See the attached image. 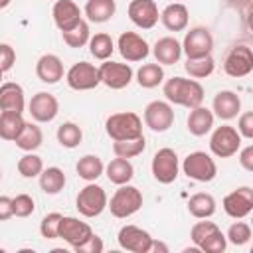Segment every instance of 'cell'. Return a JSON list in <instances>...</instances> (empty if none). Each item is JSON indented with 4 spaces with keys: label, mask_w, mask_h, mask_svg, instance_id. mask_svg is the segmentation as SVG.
I'll return each mask as SVG.
<instances>
[{
    "label": "cell",
    "mask_w": 253,
    "mask_h": 253,
    "mask_svg": "<svg viewBox=\"0 0 253 253\" xmlns=\"http://www.w3.org/2000/svg\"><path fill=\"white\" fill-rule=\"evenodd\" d=\"M164 97L168 103L194 109L204 103V87L196 79H186V77H172L164 83Z\"/></svg>",
    "instance_id": "obj_1"
},
{
    "label": "cell",
    "mask_w": 253,
    "mask_h": 253,
    "mask_svg": "<svg viewBox=\"0 0 253 253\" xmlns=\"http://www.w3.org/2000/svg\"><path fill=\"white\" fill-rule=\"evenodd\" d=\"M105 130L113 140H130L142 136V119L132 111L113 113L105 121Z\"/></svg>",
    "instance_id": "obj_2"
},
{
    "label": "cell",
    "mask_w": 253,
    "mask_h": 253,
    "mask_svg": "<svg viewBox=\"0 0 253 253\" xmlns=\"http://www.w3.org/2000/svg\"><path fill=\"white\" fill-rule=\"evenodd\" d=\"M107 208L111 210V213L115 217L126 219L142 208V192L136 186L123 184V186H119V190H115V194L107 202Z\"/></svg>",
    "instance_id": "obj_3"
},
{
    "label": "cell",
    "mask_w": 253,
    "mask_h": 253,
    "mask_svg": "<svg viewBox=\"0 0 253 253\" xmlns=\"http://www.w3.org/2000/svg\"><path fill=\"white\" fill-rule=\"evenodd\" d=\"M107 202H109L107 192L99 184L89 182L85 188L79 190L77 200H75V208L83 217H97L105 211Z\"/></svg>",
    "instance_id": "obj_4"
},
{
    "label": "cell",
    "mask_w": 253,
    "mask_h": 253,
    "mask_svg": "<svg viewBox=\"0 0 253 253\" xmlns=\"http://www.w3.org/2000/svg\"><path fill=\"white\" fill-rule=\"evenodd\" d=\"M182 170L188 178H192L196 182H211L217 174L215 160L204 150L190 152L182 162Z\"/></svg>",
    "instance_id": "obj_5"
},
{
    "label": "cell",
    "mask_w": 253,
    "mask_h": 253,
    "mask_svg": "<svg viewBox=\"0 0 253 253\" xmlns=\"http://www.w3.org/2000/svg\"><path fill=\"white\" fill-rule=\"evenodd\" d=\"M239 148H241V134L237 132L235 126L221 125L210 136V150L217 158H229L237 154Z\"/></svg>",
    "instance_id": "obj_6"
},
{
    "label": "cell",
    "mask_w": 253,
    "mask_h": 253,
    "mask_svg": "<svg viewBox=\"0 0 253 253\" xmlns=\"http://www.w3.org/2000/svg\"><path fill=\"white\" fill-rule=\"evenodd\" d=\"M211 49H213V36L208 28L196 26L190 32H186L182 42V53H186L188 59L211 55Z\"/></svg>",
    "instance_id": "obj_7"
},
{
    "label": "cell",
    "mask_w": 253,
    "mask_h": 253,
    "mask_svg": "<svg viewBox=\"0 0 253 253\" xmlns=\"http://www.w3.org/2000/svg\"><path fill=\"white\" fill-rule=\"evenodd\" d=\"M152 176L154 180H158L160 184H172L178 178L180 172V160L178 154L172 148H160L154 156H152V164H150Z\"/></svg>",
    "instance_id": "obj_8"
},
{
    "label": "cell",
    "mask_w": 253,
    "mask_h": 253,
    "mask_svg": "<svg viewBox=\"0 0 253 253\" xmlns=\"http://www.w3.org/2000/svg\"><path fill=\"white\" fill-rule=\"evenodd\" d=\"M97 69H99L101 83L115 91L128 87L132 81V75H134L132 67L128 63H119V61H111V59H105Z\"/></svg>",
    "instance_id": "obj_9"
},
{
    "label": "cell",
    "mask_w": 253,
    "mask_h": 253,
    "mask_svg": "<svg viewBox=\"0 0 253 253\" xmlns=\"http://www.w3.org/2000/svg\"><path fill=\"white\" fill-rule=\"evenodd\" d=\"M65 81L71 89L75 91H91L95 89L101 79H99V69L89 63V61H77L69 67V71L65 73Z\"/></svg>",
    "instance_id": "obj_10"
},
{
    "label": "cell",
    "mask_w": 253,
    "mask_h": 253,
    "mask_svg": "<svg viewBox=\"0 0 253 253\" xmlns=\"http://www.w3.org/2000/svg\"><path fill=\"white\" fill-rule=\"evenodd\" d=\"M223 71L229 77H247L253 71V51L249 45H235L223 59Z\"/></svg>",
    "instance_id": "obj_11"
},
{
    "label": "cell",
    "mask_w": 253,
    "mask_h": 253,
    "mask_svg": "<svg viewBox=\"0 0 253 253\" xmlns=\"http://www.w3.org/2000/svg\"><path fill=\"white\" fill-rule=\"evenodd\" d=\"M142 117L144 125L154 132H166L174 125V109L168 101H150Z\"/></svg>",
    "instance_id": "obj_12"
},
{
    "label": "cell",
    "mask_w": 253,
    "mask_h": 253,
    "mask_svg": "<svg viewBox=\"0 0 253 253\" xmlns=\"http://www.w3.org/2000/svg\"><path fill=\"white\" fill-rule=\"evenodd\" d=\"M223 211L233 219H243L253 211V190L249 186H241L233 192H229L223 202Z\"/></svg>",
    "instance_id": "obj_13"
},
{
    "label": "cell",
    "mask_w": 253,
    "mask_h": 253,
    "mask_svg": "<svg viewBox=\"0 0 253 253\" xmlns=\"http://www.w3.org/2000/svg\"><path fill=\"white\" fill-rule=\"evenodd\" d=\"M117 241L125 251H130V253H150L152 249L150 233L138 225H123L119 229Z\"/></svg>",
    "instance_id": "obj_14"
},
{
    "label": "cell",
    "mask_w": 253,
    "mask_h": 253,
    "mask_svg": "<svg viewBox=\"0 0 253 253\" xmlns=\"http://www.w3.org/2000/svg\"><path fill=\"white\" fill-rule=\"evenodd\" d=\"M117 47H119V53L123 59L126 61H142L148 57L150 53V45L148 42L138 36L136 32H123L119 36V42H117Z\"/></svg>",
    "instance_id": "obj_15"
},
{
    "label": "cell",
    "mask_w": 253,
    "mask_h": 253,
    "mask_svg": "<svg viewBox=\"0 0 253 253\" xmlns=\"http://www.w3.org/2000/svg\"><path fill=\"white\" fill-rule=\"evenodd\" d=\"M91 235H93V229H91L89 223L79 221V219L73 217V215H61L57 237L63 239L67 245H71V249H75L77 245H81V243H83L85 239H89Z\"/></svg>",
    "instance_id": "obj_16"
},
{
    "label": "cell",
    "mask_w": 253,
    "mask_h": 253,
    "mask_svg": "<svg viewBox=\"0 0 253 253\" xmlns=\"http://www.w3.org/2000/svg\"><path fill=\"white\" fill-rule=\"evenodd\" d=\"M128 18L140 30H150L158 24L160 14L154 0H132L128 4Z\"/></svg>",
    "instance_id": "obj_17"
},
{
    "label": "cell",
    "mask_w": 253,
    "mask_h": 253,
    "mask_svg": "<svg viewBox=\"0 0 253 253\" xmlns=\"http://www.w3.org/2000/svg\"><path fill=\"white\" fill-rule=\"evenodd\" d=\"M28 111H30V115H32V119L36 123H49V121H53L57 117L59 103H57V99L51 93L40 91L28 103Z\"/></svg>",
    "instance_id": "obj_18"
},
{
    "label": "cell",
    "mask_w": 253,
    "mask_h": 253,
    "mask_svg": "<svg viewBox=\"0 0 253 253\" xmlns=\"http://www.w3.org/2000/svg\"><path fill=\"white\" fill-rule=\"evenodd\" d=\"M51 16H53V24L57 26L59 32H67L75 24H79V20H83L81 8L73 0H57L51 8Z\"/></svg>",
    "instance_id": "obj_19"
},
{
    "label": "cell",
    "mask_w": 253,
    "mask_h": 253,
    "mask_svg": "<svg viewBox=\"0 0 253 253\" xmlns=\"http://www.w3.org/2000/svg\"><path fill=\"white\" fill-rule=\"evenodd\" d=\"M36 75L42 83L55 85L63 79V61L55 53H43L36 63Z\"/></svg>",
    "instance_id": "obj_20"
},
{
    "label": "cell",
    "mask_w": 253,
    "mask_h": 253,
    "mask_svg": "<svg viewBox=\"0 0 253 253\" xmlns=\"http://www.w3.org/2000/svg\"><path fill=\"white\" fill-rule=\"evenodd\" d=\"M211 107H213L215 117H219L221 121H231V119H235V117L239 115V111H241V99H239V95H237L235 91L223 89V91L215 93Z\"/></svg>",
    "instance_id": "obj_21"
},
{
    "label": "cell",
    "mask_w": 253,
    "mask_h": 253,
    "mask_svg": "<svg viewBox=\"0 0 253 253\" xmlns=\"http://www.w3.org/2000/svg\"><path fill=\"white\" fill-rule=\"evenodd\" d=\"M26 97L22 85L14 81L0 83V111H12V113H24Z\"/></svg>",
    "instance_id": "obj_22"
},
{
    "label": "cell",
    "mask_w": 253,
    "mask_h": 253,
    "mask_svg": "<svg viewBox=\"0 0 253 253\" xmlns=\"http://www.w3.org/2000/svg\"><path fill=\"white\" fill-rule=\"evenodd\" d=\"M152 53L156 57V63L160 65H174L178 63V59L182 57V43L172 38V36H164L160 40H156Z\"/></svg>",
    "instance_id": "obj_23"
},
{
    "label": "cell",
    "mask_w": 253,
    "mask_h": 253,
    "mask_svg": "<svg viewBox=\"0 0 253 253\" xmlns=\"http://www.w3.org/2000/svg\"><path fill=\"white\" fill-rule=\"evenodd\" d=\"M190 12L182 2H172L160 12V22L168 32H182L188 28Z\"/></svg>",
    "instance_id": "obj_24"
},
{
    "label": "cell",
    "mask_w": 253,
    "mask_h": 253,
    "mask_svg": "<svg viewBox=\"0 0 253 253\" xmlns=\"http://www.w3.org/2000/svg\"><path fill=\"white\" fill-rule=\"evenodd\" d=\"M213 126V113L208 109V107H194L190 109V115H188V130L190 134L194 136H204L211 130Z\"/></svg>",
    "instance_id": "obj_25"
},
{
    "label": "cell",
    "mask_w": 253,
    "mask_h": 253,
    "mask_svg": "<svg viewBox=\"0 0 253 253\" xmlns=\"http://www.w3.org/2000/svg\"><path fill=\"white\" fill-rule=\"evenodd\" d=\"M105 174L109 178V182L117 184V186H123V184H128L134 176V168L132 164L128 162V158H113L107 166H105Z\"/></svg>",
    "instance_id": "obj_26"
},
{
    "label": "cell",
    "mask_w": 253,
    "mask_h": 253,
    "mask_svg": "<svg viewBox=\"0 0 253 253\" xmlns=\"http://www.w3.org/2000/svg\"><path fill=\"white\" fill-rule=\"evenodd\" d=\"M215 198L206 192H198L188 200V211L196 219H208L215 213Z\"/></svg>",
    "instance_id": "obj_27"
},
{
    "label": "cell",
    "mask_w": 253,
    "mask_h": 253,
    "mask_svg": "<svg viewBox=\"0 0 253 253\" xmlns=\"http://www.w3.org/2000/svg\"><path fill=\"white\" fill-rule=\"evenodd\" d=\"M14 142H16V146H18L20 150H24V152H34V150H38V148L42 146V142H43V132H42V128H40L36 123H26Z\"/></svg>",
    "instance_id": "obj_28"
},
{
    "label": "cell",
    "mask_w": 253,
    "mask_h": 253,
    "mask_svg": "<svg viewBox=\"0 0 253 253\" xmlns=\"http://www.w3.org/2000/svg\"><path fill=\"white\" fill-rule=\"evenodd\" d=\"M115 12H117L115 0H87L85 4V16L89 22H95V24H103L111 20Z\"/></svg>",
    "instance_id": "obj_29"
},
{
    "label": "cell",
    "mask_w": 253,
    "mask_h": 253,
    "mask_svg": "<svg viewBox=\"0 0 253 253\" xmlns=\"http://www.w3.org/2000/svg\"><path fill=\"white\" fill-rule=\"evenodd\" d=\"M77 176L85 182H95L103 172H105V164L97 154H85L83 158L77 160L75 164Z\"/></svg>",
    "instance_id": "obj_30"
},
{
    "label": "cell",
    "mask_w": 253,
    "mask_h": 253,
    "mask_svg": "<svg viewBox=\"0 0 253 253\" xmlns=\"http://www.w3.org/2000/svg\"><path fill=\"white\" fill-rule=\"evenodd\" d=\"M65 174L61 168L57 166H49V168H43L42 174H40V188L49 194V196H55L59 194L63 188H65Z\"/></svg>",
    "instance_id": "obj_31"
},
{
    "label": "cell",
    "mask_w": 253,
    "mask_h": 253,
    "mask_svg": "<svg viewBox=\"0 0 253 253\" xmlns=\"http://www.w3.org/2000/svg\"><path fill=\"white\" fill-rule=\"evenodd\" d=\"M26 121L22 113H12V111H2L0 113V138L2 140H16L20 130L24 128Z\"/></svg>",
    "instance_id": "obj_32"
},
{
    "label": "cell",
    "mask_w": 253,
    "mask_h": 253,
    "mask_svg": "<svg viewBox=\"0 0 253 253\" xmlns=\"http://www.w3.org/2000/svg\"><path fill=\"white\" fill-rule=\"evenodd\" d=\"M164 81V69L160 63H144L136 71V83L142 89H154Z\"/></svg>",
    "instance_id": "obj_33"
},
{
    "label": "cell",
    "mask_w": 253,
    "mask_h": 253,
    "mask_svg": "<svg viewBox=\"0 0 253 253\" xmlns=\"http://www.w3.org/2000/svg\"><path fill=\"white\" fill-rule=\"evenodd\" d=\"M87 43H89L91 55H93L95 59H99V61L109 59V57L113 55V51H115V42H113V38H111L109 34H105V32H99V34L91 36Z\"/></svg>",
    "instance_id": "obj_34"
},
{
    "label": "cell",
    "mask_w": 253,
    "mask_h": 253,
    "mask_svg": "<svg viewBox=\"0 0 253 253\" xmlns=\"http://www.w3.org/2000/svg\"><path fill=\"white\" fill-rule=\"evenodd\" d=\"M184 69H186V73L192 79H206V77H210L213 73L215 61H213L211 55H204V57H196V59H186Z\"/></svg>",
    "instance_id": "obj_35"
},
{
    "label": "cell",
    "mask_w": 253,
    "mask_h": 253,
    "mask_svg": "<svg viewBox=\"0 0 253 253\" xmlns=\"http://www.w3.org/2000/svg\"><path fill=\"white\" fill-rule=\"evenodd\" d=\"M55 136H57V142H59L63 148H75V146H79L81 140H83V130H81L79 125L67 121V123H63V125L57 126Z\"/></svg>",
    "instance_id": "obj_36"
},
{
    "label": "cell",
    "mask_w": 253,
    "mask_h": 253,
    "mask_svg": "<svg viewBox=\"0 0 253 253\" xmlns=\"http://www.w3.org/2000/svg\"><path fill=\"white\" fill-rule=\"evenodd\" d=\"M146 148V140L144 134L138 138H130V140H115L113 142V152L119 158H134L138 154H142Z\"/></svg>",
    "instance_id": "obj_37"
},
{
    "label": "cell",
    "mask_w": 253,
    "mask_h": 253,
    "mask_svg": "<svg viewBox=\"0 0 253 253\" xmlns=\"http://www.w3.org/2000/svg\"><path fill=\"white\" fill-rule=\"evenodd\" d=\"M63 36V42L69 45V47H83L89 38H91V32H89V24L85 20H79V24H75L71 30L67 32H61Z\"/></svg>",
    "instance_id": "obj_38"
},
{
    "label": "cell",
    "mask_w": 253,
    "mask_h": 253,
    "mask_svg": "<svg viewBox=\"0 0 253 253\" xmlns=\"http://www.w3.org/2000/svg\"><path fill=\"white\" fill-rule=\"evenodd\" d=\"M16 168H18V172H20L22 178H36V176H40L42 170H43V160H42V156H38V154H34V152H26V154L18 160Z\"/></svg>",
    "instance_id": "obj_39"
},
{
    "label": "cell",
    "mask_w": 253,
    "mask_h": 253,
    "mask_svg": "<svg viewBox=\"0 0 253 253\" xmlns=\"http://www.w3.org/2000/svg\"><path fill=\"white\" fill-rule=\"evenodd\" d=\"M225 239L229 243L237 245V247L239 245H245L251 239V227H249V223H245V221H233L229 225V229H227Z\"/></svg>",
    "instance_id": "obj_40"
},
{
    "label": "cell",
    "mask_w": 253,
    "mask_h": 253,
    "mask_svg": "<svg viewBox=\"0 0 253 253\" xmlns=\"http://www.w3.org/2000/svg\"><path fill=\"white\" fill-rule=\"evenodd\" d=\"M225 247H227V239H225V235L221 233V229H215L213 233H210V235L198 245V249L204 251V253H223Z\"/></svg>",
    "instance_id": "obj_41"
},
{
    "label": "cell",
    "mask_w": 253,
    "mask_h": 253,
    "mask_svg": "<svg viewBox=\"0 0 253 253\" xmlns=\"http://www.w3.org/2000/svg\"><path fill=\"white\" fill-rule=\"evenodd\" d=\"M34 210H36V204L30 194H18L16 198H12V211L16 217H28L34 213Z\"/></svg>",
    "instance_id": "obj_42"
},
{
    "label": "cell",
    "mask_w": 253,
    "mask_h": 253,
    "mask_svg": "<svg viewBox=\"0 0 253 253\" xmlns=\"http://www.w3.org/2000/svg\"><path fill=\"white\" fill-rule=\"evenodd\" d=\"M59 221H61V213L51 211L47 215H43L42 223H40V233L45 239H57V231H59Z\"/></svg>",
    "instance_id": "obj_43"
},
{
    "label": "cell",
    "mask_w": 253,
    "mask_h": 253,
    "mask_svg": "<svg viewBox=\"0 0 253 253\" xmlns=\"http://www.w3.org/2000/svg\"><path fill=\"white\" fill-rule=\"evenodd\" d=\"M215 229H219L213 221H208V219H204V221H198V223H194L192 225V229H190V239H192V243L198 247L210 233H213Z\"/></svg>",
    "instance_id": "obj_44"
},
{
    "label": "cell",
    "mask_w": 253,
    "mask_h": 253,
    "mask_svg": "<svg viewBox=\"0 0 253 253\" xmlns=\"http://www.w3.org/2000/svg\"><path fill=\"white\" fill-rule=\"evenodd\" d=\"M237 132L241 134V138H247V140L253 138V113H251V111H245V113L239 117Z\"/></svg>",
    "instance_id": "obj_45"
},
{
    "label": "cell",
    "mask_w": 253,
    "mask_h": 253,
    "mask_svg": "<svg viewBox=\"0 0 253 253\" xmlns=\"http://www.w3.org/2000/svg\"><path fill=\"white\" fill-rule=\"evenodd\" d=\"M103 239L99 237V235H91L89 239H85L81 245H77L73 251H77V253H101L103 251Z\"/></svg>",
    "instance_id": "obj_46"
},
{
    "label": "cell",
    "mask_w": 253,
    "mask_h": 253,
    "mask_svg": "<svg viewBox=\"0 0 253 253\" xmlns=\"http://www.w3.org/2000/svg\"><path fill=\"white\" fill-rule=\"evenodd\" d=\"M16 63V51L10 43H0V69L8 71Z\"/></svg>",
    "instance_id": "obj_47"
},
{
    "label": "cell",
    "mask_w": 253,
    "mask_h": 253,
    "mask_svg": "<svg viewBox=\"0 0 253 253\" xmlns=\"http://www.w3.org/2000/svg\"><path fill=\"white\" fill-rule=\"evenodd\" d=\"M239 164L243 170L253 172V144H247L243 150H239Z\"/></svg>",
    "instance_id": "obj_48"
},
{
    "label": "cell",
    "mask_w": 253,
    "mask_h": 253,
    "mask_svg": "<svg viewBox=\"0 0 253 253\" xmlns=\"http://www.w3.org/2000/svg\"><path fill=\"white\" fill-rule=\"evenodd\" d=\"M14 215L12 211V198L8 196H0V221H6Z\"/></svg>",
    "instance_id": "obj_49"
},
{
    "label": "cell",
    "mask_w": 253,
    "mask_h": 253,
    "mask_svg": "<svg viewBox=\"0 0 253 253\" xmlns=\"http://www.w3.org/2000/svg\"><path fill=\"white\" fill-rule=\"evenodd\" d=\"M225 2H227V6H231L235 10H249L253 0H225Z\"/></svg>",
    "instance_id": "obj_50"
},
{
    "label": "cell",
    "mask_w": 253,
    "mask_h": 253,
    "mask_svg": "<svg viewBox=\"0 0 253 253\" xmlns=\"http://www.w3.org/2000/svg\"><path fill=\"white\" fill-rule=\"evenodd\" d=\"M150 251H162V253H168V247L162 243V241H154L152 239V249Z\"/></svg>",
    "instance_id": "obj_51"
},
{
    "label": "cell",
    "mask_w": 253,
    "mask_h": 253,
    "mask_svg": "<svg viewBox=\"0 0 253 253\" xmlns=\"http://www.w3.org/2000/svg\"><path fill=\"white\" fill-rule=\"evenodd\" d=\"M10 2H12V0H0V10H2V8H6Z\"/></svg>",
    "instance_id": "obj_52"
},
{
    "label": "cell",
    "mask_w": 253,
    "mask_h": 253,
    "mask_svg": "<svg viewBox=\"0 0 253 253\" xmlns=\"http://www.w3.org/2000/svg\"><path fill=\"white\" fill-rule=\"evenodd\" d=\"M2 75H4V71H2V69H0V81H2Z\"/></svg>",
    "instance_id": "obj_53"
},
{
    "label": "cell",
    "mask_w": 253,
    "mask_h": 253,
    "mask_svg": "<svg viewBox=\"0 0 253 253\" xmlns=\"http://www.w3.org/2000/svg\"><path fill=\"white\" fill-rule=\"evenodd\" d=\"M0 180H2V170H0Z\"/></svg>",
    "instance_id": "obj_54"
},
{
    "label": "cell",
    "mask_w": 253,
    "mask_h": 253,
    "mask_svg": "<svg viewBox=\"0 0 253 253\" xmlns=\"http://www.w3.org/2000/svg\"><path fill=\"white\" fill-rule=\"evenodd\" d=\"M0 253H2V247H0Z\"/></svg>",
    "instance_id": "obj_55"
}]
</instances>
